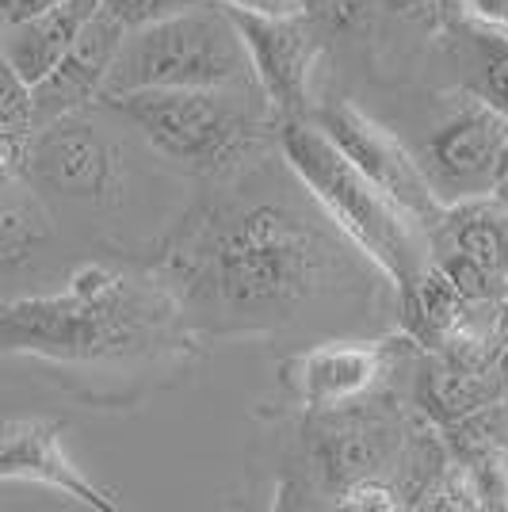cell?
I'll use <instances>...</instances> for the list:
<instances>
[{
    "label": "cell",
    "mask_w": 508,
    "mask_h": 512,
    "mask_svg": "<svg viewBox=\"0 0 508 512\" xmlns=\"http://www.w3.org/2000/svg\"><path fill=\"white\" fill-rule=\"evenodd\" d=\"M153 276L180 302L191 329L260 337L337 295L352 279V256L291 199L245 192L184 214L153 249Z\"/></svg>",
    "instance_id": "6da1fadb"
},
{
    "label": "cell",
    "mask_w": 508,
    "mask_h": 512,
    "mask_svg": "<svg viewBox=\"0 0 508 512\" xmlns=\"http://www.w3.org/2000/svg\"><path fill=\"white\" fill-rule=\"evenodd\" d=\"M0 337L8 356L62 367H127L184 360L191 352V325L169 287L127 276L96 299L65 287L62 295L8 302Z\"/></svg>",
    "instance_id": "7a4b0ae2"
},
{
    "label": "cell",
    "mask_w": 508,
    "mask_h": 512,
    "mask_svg": "<svg viewBox=\"0 0 508 512\" xmlns=\"http://www.w3.org/2000/svg\"><path fill=\"white\" fill-rule=\"evenodd\" d=\"M279 153L325 218L360 249L398 291L432 264V234L382 192L367 172L329 138L318 119H283Z\"/></svg>",
    "instance_id": "3957f363"
},
{
    "label": "cell",
    "mask_w": 508,
    "mask_h": 512,
    "mask_svg": "<svg viewBox=\"0 0 508 512\" xmlns=\"http://www.w3.org/2000/svg\"><path fill=\"white\" fill-rule=\"evenodd\" d=\"M149 142L161 161L222 180L268 146L276 107L260 88H157L104 100Z\"/></svg>",
    "instance_id": "277c9868"
},
{
    "label": "cell",
    "mask_w": 508,
    "mask_h": 512,
    "mask_svg": "<svg viewBox=\"0 0 508 512\" xmlns=\"http://www.w3.org/2000/svg\"><path fill=\"white\" fill-rule=\"evenodd\" d=\"M157 88H260L245 35L218 0L127 31L100 100Z\"/></svg>",
    "instance_id": "5b68a950"
},
{
    "label": "cell",
    "mask_w": 508,
    "mask_h": 512,
    "mask_svg": "<svg viewBox=\"0 0 508 512\" xmlns=\"http://www.w3.org/2000/svg\"><path fill=\"white\" fill-rule=\"evenodd\" d=\"M417 157L447 207L489 195L508 172V111L486 92H459L455 107L436 123Z\"/></svg>",
    "instance_id": "8992f818"
},
{
    "label": "cell",
    "mask_w": 508,
    "mask_h": 512,
    "mask_svg": "<svg viewBox=\"0 0 508 512\" xmlns=\"http://www.w3.org/2000/svg\"><path fill=\"white\" fill-rule=\"evenodd\" d=\"M405 459V425L394 409L348 402L318 409L306 428V463L329 493L352 490L367 478H386Z\"/></svg>",
    "instance_id": "52a82bcc"
},
{
    "label": "cell",
    "mask_w": 508,
    "mask_h": 512,
    "mask_svg": "<svg viewBox=\"0 0 508 512\" xmlns=\"http://www.w3.org/2000/svg\"><path fill=\"white\" fill-rule=\"evenodd\" d=\"M23 180L77 203L107 207L123 192V150L81 111H73L35 134Z\"/></svg>",
    "instance_id": "ba28073f"
},
{
    "label": "cell",
    "mask_w": 508,
    "mask_h": 512,
    "mask_svg": "<svg viewBox=\"0 0 508 512\" xmlns=\"http://www.w3.org/2000/svg\"><path fill=\"white\" fill-rule=\"evenodd\" d=\"M318 123L329 130V138H333L340 150L348 153L413 222H421L424 230L436 237V230L444 226L447 203L436 195V188H432L421 157H413L390 130L379 127L371 115H363L360 107H352V104L325 107L318 115Z\"/></svg>",
    "instance_id": "9c48e42d"
},
{
    "label": "cell",
    "mask_w": 508,
    "mask_h": 512,
    "mask_svg": "<svg viewBox=\"0 0 508 512\" xmlns=\"http://www.w3.org/2000/svg\"><path fill=\"white\" fill-rule=\"evenodd\" d=\"M253 54L256 77L279 119H298L310 104V77L318 65V39L302 16H249L226 8Z\"/></svg>",
    "instance_id": "30bf717a"
},
{
    "label": "cell",
    "mask_w": 508,
    "mask_h": 512,
    "mask_svg": "<svg viewBox=\"0 0 508 512\" xmlns=\"http://www.w3.org/2000/svg\"><path fill=\"white\" fill-rule=\"evenodd\" d=\"M394 341H325L283 363V383L310 413L367 398L386 375Z\"/></svg>",
    "instance_id": "8fae6325"
},
{
    "label": "cell",
    "mask_w": 508,
    "mask_h": 512,
    "mask_svg": "<svg viewBox=\"0 0 508 512\" xmlns=\"http://www.w3.org/2000/svg\"><path fill=\"white\" fill-rule=\"evenodd\" d=\"M0 478L4 482H39L96 512H115L119 501L96 486L62 448V425L46 417H8L0 432Z\"/></svg>",
    "instance_id": "7c38bea8"
},
{
    "label": "cell",
    "mask_w": 508,
    "mask_h": 512,
    "mask_svg": "<svg viewBox=\"0 0 508 512\" xmlns=\"http://www.w3.org/2000/svg\"><path fill=\"white\" fill-rule=\"evenodd\" d=\"M127 27L115 20L107 8H100L88 27L77 35V43L69 46L62 62L46 73L39 85H31L35 92V115H39V130L54 119H65L73 111H85L92 100L104 96L107 73L123 50Z\"/></svg>",
    "instance_id": "4fadbf2b"
},
{
    "label": "cell",
    "mask_w": 508,
    "mask_h": 512,
    "mask_svg": "<svg viewBox=\"0 0 508 512\" xmlns=\"http://www.w3.org/2000/svg\"><path fill=\"white\" fill-rule=\"evenodd\" d=\"M104 8V0H62L39 16L4 27V65L16 69L27 85H39L54 65L69 54L77 35L88 27V20Z\"/></svg>",
    "instance_id": "5bb4252c"
},
{
    "label": "cell",
    "mask_w": 508,
    "mask_h": 512,
    "mask_svg": "<svg viewBox=\"0 0 508 512\" xmlns=\"http://www.w3.org/2000/svg\"><path fill=\"white\" fill-rule=\"evenodd\" d=\"M432 245L463 249L466 256H474L482 268H489L508 287V211L497 203L493 192L451 203Z\"/></svg>",
    "instance_id": "9a60e30c"
},
{
    "label": "cell",
    "mask_w": 508,
    "mask_h": 512,
    "mask_svg": "<svg viewBox=\"0 0 508 512\" xmlns=\"http://www.w3.org/2000/svg\"><path fill=\"white\" fill-rule=\"evenodd\" d=\"M398 295H402L405 337H413L421 348H447V344L455 341L466 299L436 260L409 287H402Z\"/></svg>",
    "instance_id": "2e32d148"
},
{
    "label": "cell",
    "mask_w": 508,
    "mask_h": 512,
    "mask_svg": "<svg viewBox=\"0 0 508 512\" xmlns=\"http://www.w3.org/2000/svg\"><path fill=\"white\" fill-rule=\"evenodd\" d=\"M0 237H4V268L12 272L31 256V249H39L50 237L46 214L35 203H16L12 199L4 207V218H0Z\"/></svg>",
    "instance_id": "e0dca14e"
},
{
    "label": "cell",
    "mask_w": 508,
    "mask_h": 512,
    "mask_svg": "<svg viewBox=\"0 0 508 512\" xmlns=\"http://www.w3.org/2000/svg\"><path fill=\"white\" fill-rule=\"evenodd\" d=\"M35 92L16 69L4 65V88H0V134H35Z\"/></svg>",
    "instance_id": "ac0fdd59"
},
{
    "label": "cell",
    "mask_w": 508,
    "mask_h": 512,
    "mask_svg": "<svg viewBox=\"0 0 508 512\" xmlns=\"http://www.w3.org/2000/svg\"><path fill=\"white\" fill-rule=\"evenodd\" d=\"M191 4H203V0H104V8L123 23L127 31L146 27V23H153V20H165L172 12H184Z\"/></svg>",
    "instance_id": "d6986e66"
},
{
    "label": "cell",
    "mask_w": 508,
    "mask_h": 512,
    "mask_svg": "<svg viewBox=\"0 0 508 512\" xmlns=\"http://www.w3.org/2000/svg\"><path fill=\"white\" fill-rule=\"evenodd\" d=\"M482 69H486V96L508 111V35L489 31L482 39Z\"/></svg>",
    "instance_id": "ffe728a7"
},
{
    "label": "cell",
    "mask_w": 508,
    "mask_h": 512,
    "mask_svg": "<svg viewBox=\"0 0 508 512\" xmlns=\"http://www.w3.org/2000/svg\"><path fill=\"white\" fill-rule=\"evenodd\" d=\"M340 509H402V490H394L386 478H367L356 482L352 490L340 493Z\"/></svg>",
    "instance_id": "44dd1931"
},
{
    "label": "cell",
    "mask_w": 508,
    "mask_h": 512,
    "mask_svg": "<svg viewBox=\"0 0 508 512\" xmlns=\"http://www.w3.org/2000/svg\"><path fill=\"white\" fill-rule=\"evenodd\" d=\"M463 12L493 35H508V0H463Z\"/></svg>",
    "instance_id": "7402d4cb"
},
{
    "label": "cell",
    "mask_w": 508,
    "mask_h": 512,
    "mask_svg": "<svg viewBox=\"0 0 508 512\" xmlns=\"http://www.w3.org/2000/svg\"><path fill=\"white\" fill-rule=\"evenodd\" d=\"M222 8L249 12V16H302L306 0H218Z\"/></svg>",
    "instance_id": "603a6c76"
},
{
    "label": "cell",
    "mask_w": 508,
    "mask_h": 512,
    "mask_svg": "<svg viewBox=\"0 0 508 512\" xmlns=\"http://www.w3.org/2000/svg\"><path fill=\"white\" fill-rule=\"evenodd\" d=\"M54 4H62V0H0V23L12 27V23L31 20V16H39Z\"/></svg>",
    "instance_id": "cb8c5ba5"
},
{
    "label": "cell",
    "mask_w": 508,
    "mask_h": 512,
    "mask_svg": "<svg viewBox=\"0 0 508 512\" xmlns=\"http://www.w3.org/2000/svg\"><path fill=\"white\" fill-rule=\"evenodd\" d=\"M306 4L321 8V12H325V16H333V20H348V12H356L363 0H306Z\"/></svg>",
    "instance_id": "d4e9b609"
},
{
    "label": "cell",
    "mask_w": 508,
    "mask_h": 512,
    "mask_svg": "<svg viewBox=\"0 0 508 512\" xmlns=\"http://www.w3.org/2000/svg\"><path fill=\"white\" fill-rule=\"evenodd\" d=\"M493 195H497V203H501V207L508 211V172L501 176V180H497V184H493Z\"/></svg>",
    "instance_id": "484cf974"
},
{
    "label": "cell",
    "mask_w": 508,
    "mask_h": 512,
    "mask_svg": "<svg viewBox=\"0 0 508 512\" xmlns=\"http://www.w3.org/2000/svg\"><path fill=\"white\" fill-rule=\"evenodd\" d=\"M505 306H508V287H505Z\"/></svg>",
    "instance_id": "4316f807"
}]
</instances>
